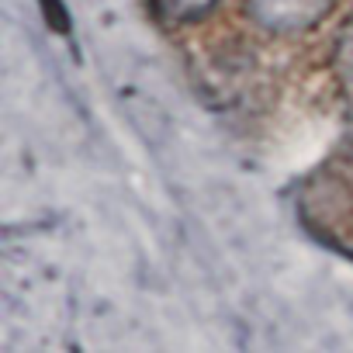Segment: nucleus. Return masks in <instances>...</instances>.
<instances>
[{
	"label": "nucleus",
	"mask_w": 353,
	"mask_h": 353,
	"mask_svg": "<svg viewBox=\"0 0 353 353\" xmlns=\"http://www.w3.org/2000/svg\"><path fill=\"white\" fill-rule=\"evenodd\" d=\"M329 0H250V11L260 25L274 32H298L322 18Z\"/></svg>",
	"instance_id": "1"
},
{
	"label": "nucleus",
	"mask_w": 353,
	"mask_h": 353,
	"mask_svg": "<svg viewBox=\"0 0 353 353\" xmlns=\"http://www.w3.org/2000/svg\"><path fill=\"white\" fill-rule=\"evenodd\" d=\"M42 11H46V21L56 32H70V14L63 8V0H42Z\"/></svg>",
	"instance_id": "2"
}]
</instances>
